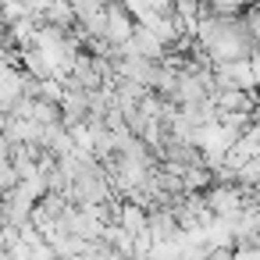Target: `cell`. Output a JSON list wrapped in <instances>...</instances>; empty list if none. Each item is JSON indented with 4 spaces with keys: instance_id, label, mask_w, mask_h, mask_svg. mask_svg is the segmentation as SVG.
<instances>
[{
    "instance_id": "2",
    "label": "cell",
    "mask_w": 260,
    "mask_h": 260,
    "mask_svg": "<svg viewBox=\"0 0 260 260\" xmlns=\"http://www.w3.org/2000/svg\"><path fill=\"white\" fill-rule=\"evenodd\" d=\"M121 50H128V54H139V57H150V61H160V57L168 54V47H164V43H160V40H157V36H153L146 25H139V22H136L132 36H128V40L118 47V54H121Z\"/></svg>"
},
{
    "instance_id": "1",
    "label": "cell",
    "mask_w": 260,
    "mask_h": 260,
    "mask_svg": "<svg viewBox=\"0 0 260 260\" xmlns=\"http://www.w3.org/2000/svg\"><path fill=\"white\" fill-rule=\"evenodd\" d=\"M132 29H136V18L118 4V0H111V4L104 8V36L100 40H107L111 47H121L132 36Z\"/></svg>"
},
{
    "instance_id": "3",
    "label": "cell",
    "mask_w": 260,
    "mask_h": 260,
    "mask_svg": "<svg viewBox=\"0 0 260 260\" xmlns=\"http://www.w3.org/2000/svg\"><path fill=\"white\" fill-rule=\"evenodd\" d=\"M79 256H82V260H128L125 253H118L114 246H107V242H100V239H93V242H86Z\"/></svg>"
}]
</instances>
